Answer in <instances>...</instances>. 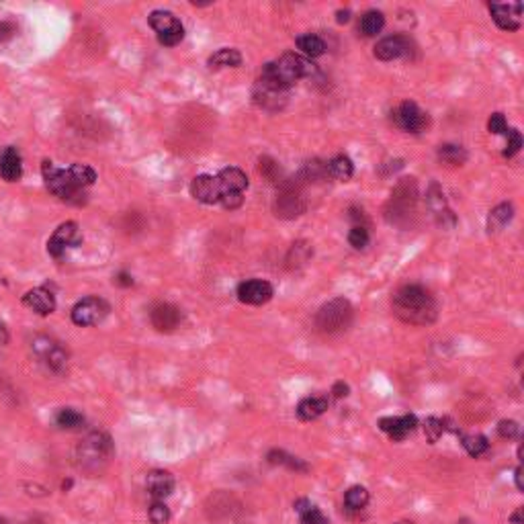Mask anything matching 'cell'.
I'll return each instance as SVG.
<instances>
[{"instance_id": "bcb514c9", "label": "cell", "mask_w": 524, "mask_h": 524, "mask_svg": "<svg viewBox=\"0 0 524 524\" xmlns=\"http://www.w3.org/2000/svg\"><path fill=\"white\" fill-rule=\"evenodd\" d=\"M117 282H119V285H123V287H129V285H131L133 281H131V277H129V275L121 273V275L117 277Z\"/></svg>"}, {"instance_id": "7dc6e473", "label": "cell", "mask_w": 524, "mask_h": 524, "mask_svg": "<svg viewBox=\"0 0 524 524\" xmlns=\"http://www.w3.org/2000/svg\"><path fill=\"white\" fill-rule=\"evenodd\" d=\"M514 524H523V508H518L514 514H512V518H510Z\"/></svg>"}, {"instance_id": "484cf974", "label": "cell", "mask_w": 524, "mask_h": 524, "mask_svg": "<svg viewBox=\"0 0 524 524\" xmlns=\"http://www.w3.org/2000/svg\"><path fill=\"white\" fill-rule=\"evenodd\" d=\"M297 49L303 54V58H320L326 52V43L322 37L314 35V33H305L297 37Z\"/></svg>"}, {"instance_id": "7a4b0ae2", "label": "cell", "mask_w": 524, "mask_h": 524, "mask_svg": "<svg viewBox=\"0 0 524 524\" xmlns=\"http://www.w3.org/2000/svg\"><path fill=\"white\" fill-rule=\"evenodd\" d=\"M311 72H314V64L307 58H303L299 54H282L279 60L268 61L262 66L258 81L289 90L299 78L309 76Z\"/></svg>"}, {"instance_id": "c3c4849f", "label": "cell", "mask_w": 524, "mask_h": 524, "mask_svg": "<svg viewBox=\"0 0 524 524\" xmlns=\"http://www.w3.org/2000/svg\"><path fill=\"white\" fill-rule=\"evenodd\" d=\"M6 338H8V336H6V330H4V328L0 326V344L6 343Z\"/></svg>"}, {"instance_id": "1f68e13d", "label": "cell", "mask_w": 524, "mask_h": 524, "mask_svg": "<svg viewBox=\"0 0 524 524\" xmlns=\"http://www.w3.org/2000/svg\"><path fill=\"white\" fill-rule=\"evenodd\" d=\"M512 215H514V207L510 205V203H502V205H498L492 213H489V232L494 230H500V227H504L506 223L512 220Z\"/></svg>"}, {"instance_id": "4316f807", "label": "cell", "mask_w": 524, "mask_h": 524, "mask_svg": "<svg viewBox=\"0 0 524 524\" xmlns=\"http://www.w3.org/2000/svg\"><path fill=\"white\" fill-rule=\"evenodd\" d=\"M326 172H330V177L338 179V181H348L355 172V166H352V160L344 154H338L334 156L332 160L328 162L326 166Z\"/></svg>"}, {"instance_id": "8992f818", "label": "cell", "mask_w": 524, "mask_h": 524, "mask_svg": "<svg viewBox=\"0 0 524 524\" xmlns=\"http://www.w3.org/2000/svg\"><path fill=\"white\" fill-rule=\"evenodd\" d=\"M109 314V303L101 297H84L72 307V322L76 326H95L101 323Z\"/></svg>"}, {"instance_id": "d4e9b609", "label": "cell", "mask_w": 524, "mask_h": 524, "mask_svg": "<svg viewBox=\"0 0 524 524\" xmlns=\"http://www.w3.org/2000/svg\"><path fill=\"white\" fill-rule=\"evenodd\" d=\"M242 64V54L238 49H232V47H223L218 49L211 58H209V68L213 70H220V68H236Z\"/></svg>"}, {"instance_id": "2e32d148", "label": "cell", "mask_w": 524, "mask_h": 524, "mask_svg": "<svg viewBox=\"0 0 524 524\" xmlns=\"http://www.w3.org/2000/svg\"><path fill=\"white\" fill-rule=\"evenodd\" d=\"M489 11L494 15V20L500 29L504 31H516L520 27V15H523V4H489Z\"/></svg>"}, {"instance_id": "6da1fadb", "label": "cell", "mask_w": 524, "mask_h": 524, "mask_svg": "<svg viewBox=\"0 0 524 524\" xmlns=\"http://www.w3.org/2000/svg\"><path fill=\"white\" fill-rule=\"evenodd\" d=\"M391 307L402 322L414 326H428L439 316V305L422 285H405L398 289L391 299Z\"/></svg>"}, {"instance_id": "d590c367", "label": "cell", "mask_w": 524, "mask_h": 524, "mask_svg": "<svg viewBox=\"0 0 524 524\" xmlns=\"http://www.w3.org/2000/svg\"><path fill=\"white\" fill-rule=\"evenodd\" d=\"M444 424H446V420H443V418H428L426 420L424 430H426V436H428L430 443H436L444 432L448 430V426H444Z\"/></svg>"}, {"instance_id": "f6af8a7d", "label": "cell", "mask_w": 524, "mask_h": 524, "mask_svg": "<svg viewBox=\"0 0 524 524\" xmlns=\"http://www.w3.org/2000/svg\"><path fill=\"white\" fill-rule=\"evenodd\" d=\"M348 19H350V11H348V8L336 13V20H338V23H348Z\"/></svg>"}, {"instance_id": "7402d4cb", "label": "cell", "mask_w": 524, "mask_h": 524, "mask_svg": "<svg viewBox=\"0 0 524 524\" xmlns=\"http://www.w3.org/2000/svg\"><path fill=\"white\" fill-rule=\"evenodd\" d=\"M328 398H322V395H314V398H305L299 402L297 405V416L299 420H305V422H311L316 418H320L323 412L328 410Z\"/></svg>"}, {"instance_id": "83f0119b", "label": "cell", "mask_w": 524, "mask_h": 524, "mask_svg": "<svg viewBox=\"0 0 524 524\" xmlns=\"http://www.w3.org/2000/svg\"><path fill=\"white\" fill-rule=\"evenodd\" d=\"M369 504V492L363 485H352L346 494H344V506L350 512H361Z\"/></svg>"}, {"instance_id": "4dcf8cb0", "label": "cell", "mask_w": 524, "mask_h": 524, "mask_svg": "<svg viewBox=\"0 0 524 524\" xmlns=\"http://www.w3.org/2000/svg\"><path fill=\"white\" fill-rule=\"evenodd\" d=\"M56 424L64 428V430H76V428H81L82 424H84V416H82L81 412H76V410H72V407H64L58 412V416H56Z\"/></svg>"}, {"instance_id": "d6a6232c", "label": "cell", "mask_w": 524, "mask_h": 524, "mask_svg": "<svg viewBox=\"0 0 524 524\" xmlns=\"http://www.w3.org/2000/svg\"><path fill=\"white\" fill-rule=\"evenodd\" d=\"M268 463L289 467L291 471H307V465L303 463V461H299L297 457L287 455L285 451H270V453H268Z\"/></svg>"}, {"instance_id": "f35d334b", "label": "cell", "mask_w": 524, "mask_h": 524, "mask_svg": "<svg viewBox=\"0 0 524 524\" xmlns=\"http://www.w3.org/2000/svg\"><path fill=\"white\" fill-rule=\"evenodd\" d=\"M506 133H508V145H506L504 156L506 158H512V156L518 154V150L523 148V136H520V131H516V129H510V131H506Z\"/></svg>"}, {"instance_id": "7bdbcfd3", "label": "cell", "mask_w": 524, "mask_h": 524, "mask_svg": "<svg viewBox=\"0 0 524 524\" xmlns=\"http://www.w3.org/2000/svg\"><path fill=\"white\" fill-rule=\"evenodd\" d=\"M332 393H334V398H338V400H340V398H346V395H348V385L344 383V381H338V383L332 387Z\"/></svg>"}, {"instance_id": "ba28073f", "label": "cell", "mask_w": 524, "mask_h": 524, "mask_svg": "<svg viewBox=\"0 0 524 524\" xmlns=\"http://www.w3.org/2000/svg\"><path fill=\"white\" fill-rule=\"evenodd\" d=\"M81 242L82 238L81 232H78V225L74 222L61 223L60 227L54 232V236L49 238V242H47V252H49L54 258H60L68 248L78 246Z\"/></svg>"}, {"instance_id": "ee69618b", "label": "cell", "mask_w": 524, "mask_h": 524, "mask_svg": "<svg viewBox=\"0 0 524 524\" xmlns=\"http://www.w3.org/2000/svg\"><path fill=\"white\" fill-rule=\"evenodd\" d=\"M514 477H516V487L524 492V482H523V467H518L516 471H514Z\"/></svg>"}, {"instance_id": "b9f144b4", "label": "cell", "mask_w": 524, "mask_h": 524, "mask_svg": "<svg viewBox=\"0 0 524 524\" xmlns=\"http://www.w3.org/2000/svg\"><path fill=\"white\" fill-rule=\"evenodd\" d=\"M242 193H223L222 199H220V203H222L225 209H238L242 205Z\"/></svg>"}, {"instance_id": "30bf717a", "label": "cell", "mask_w": 524, "mask_h": 524, "mask_svg": "<svg viewBox=\"0 0 524 524\" xmlns=\"http://www.w3.org/2000/svg\"><path fill=\"white\" fill-rule=\"evenodd\" d=\"M412 47L414 43L410 41V37L405 35H389L381 40L375 45V58L383 61L398 60V58H405L412 54Z\"/></svg>"}, {"instance_id": "60d3db41", "label": "cell", "mask_w": 524, "mask_h": 524, "mask_svg": "<svg viewBox=\"0 0 524 524\" xmlns=\"http://www.w3.org/2000/svg\"><path fill=\"white\" fill-rule=\"evenodd\" d=\"M487 129H489V133H496V136L506 133V131H508V125H506L504 115H502V113H494V115L489 117V121H487Z\"/></svg>"}, {"instance_id": "3957f363", "label": "cell", "mask_w": 524, "mask_h": 524, "mask_svg": "<svg viewBox=\"0 0 524 524\" xmlns=\"http://www.w3.org/2000/svg\"><path fill=\"white\" fill-rule=\"evenodd\" d=\"M113 457V443L105 432H90L76 448V463L86 473H101Z\"/></svg>"}, {"instance_id": "cb8c5ba5", "label": "cell", "mask_w": 524, "mask_h": 524, "mask_svg": "<svg viewBox=\"0 0 524 524\" xmlns=\"http://www.w3.org/2000/svg\"><path fill=\"white\" fill-rule=\"evenodd\" d=\"M295 512L299 514V520L302 524H330L328 516L323 514L320 508L311 504L309 500H297L295 502Z\"/></svg>"}, {"instance_id": "e575fe53", "label": "cell", "mask_w": 524, "mask_h": 524, "mask_svg": "<svg viewBox=\"0 0 524 524\" xmlns=\"http://www.w3.org/2000/svg\"><path fill=\"white\" fill-rule=\"evenodd\" d=\"M70 172H72L74 181H76V184L81 189H86V186L95 184V181H97V172L90 166H86V164H72L70 166Z\"/></svg>"}, {"instance_id": "8fae6325", "label": "cell", "mask_w": 524, "mask_h": 524, "mask_svg": "<svg viewBox=\"0 0 524 524\" xmlns=\"http://www.w3.org/2000/svg\"><path fill=\"white\" fill-rule=\"evenodd\" d=\"M395 121L405 131L418 133V131H422L424 127H426L428 115L414 101H403L398 107V111H395Z\"/></svg>"}, {"instance_id": "d6986e66", "label": "cell", "mask_w": 524, "mask_h": 524, "mask_svg": "<svg viewBox=\"0 0 524 524\" xmlns=\"http://www.w3.org/2000/svg\"><path fill=\"white\" fill-rule=\"evenodd\" d=\"M145 487H148V494L154 498V500H164L172 494L174 489V477L168 473V471H152L145 480Z\"/></svg>"}, {"instance_id": "277c9868", "label": "cell", "mask_w": 524, "mask_h": 524, "mask_svg": "<svg viewBox=\"0 0 524 524\" xmlns=\"http://www.w3.org/2000/svg\"><path fill=\"white\" fill-rule=\"evenodd\" d=\"M352 322V305L344 297H336L332 302L323 303L316 316V326L323 334L343 332Z\"/></svg>"}, {"instance_id": "f546056e", "label": "cell", "mask_w": 524, "mask_h": 524, "mask_svg": "<svg viewBox=\"0 0 524 524\" xmlns=\"http://www.w3.org/2000/svg\"><path fill=\"white\" fill-rule=\"evenodd\" d=\"M461 443H463L465 451L475 459L489 451V443L484 434H461Z\"/></svg>"}, {"instance_id": "7c38bea8", "label": "cell", "mask_w": 524, "mask_h": 524, "mask_svg": "<svg viewBox=\"0 0 524 524\" xmlns=\"http://www.w3.org/2000/svg\"><path fill=\"white\" fill-rule=\"evenodd\" d=\"M273 285L268 281H261V279H252V281L240 282L238 287V299L246 305H262V303L273 299Z\"/></svg>"}, {"instance_id": "f1b7e54d", "label": "cell", "mask_w": 524, "mask_h": 524, "mask_svg": "<svg viewBox=\"0 0 524 524\" xmlns=\"http://www.w3.org/2000/svg\"><path fill=\"white\" fill-rule=\"evenodd\" d=\"M383 25H385L383 13H379V11H367L363 17H361L359 29H361V33L367 35V37H375L377 33H381Z\"/></svg>"}, {"instance_id": "836d02e7", "label": "cell", "mask_w": 524, "mask_h": 524, "mask_svg": "<svg viewBox=\"0 0 524 524\" xmlns=\"http://www.w3.org/2000/svg\"><path fill=\"white\" fill-rule=\"evenodd\" d=\"M439 158L444 164H463L467 160V152H465L461 145H455V143H444L439 148Z\"/></svg>"}, {"instance_id": "44dd1931", "label": "cell", "mask_w": 524, "mask_h": 524, "mask_svg": "<svg viewBox=\"0 0 524 524\" xmlns=\"http://www.w3.org/2000/svg\"><path fill=\"white\" fill-rule=\"evenodd\" d=\"M218 182L222 186V195L223 193H244L248 189V177L240 168H234V166L223 168L218 174Z\"/></svg>"}, {"instance_id": "816d5d0a", "label": "cell", "mask_w": 524, "mask_h": 524, "mask_svg": "<svg viewBox=\"0 0 524 524\" xmlns=\"http://www.w3.org/2000/svg\"><path fill=\"white\" fill-rule=\"evenodd\" d=\"M29 524H40V523H29Z\"/></svg>"}, {"instance_id": "f907efd6", "label": "cell", "mask_w": 524, "mask_h": 524, "mask_svg": "<svg viewBox=\"0 0 524 524\" xmlns=\"http://www.w3.org/2000/svg\"><path fill=\"white\" fill-rule=\"evenodd\" d=\"M400 524H412V523H400Z\"/></svg>"}, {"instance_id": "ac0fdd59", "label": "cell", "mask_w": 524, "mask_h": 524, "mask_svg": "<svg viewBox=\"0 0 524 524\" xmlns=\"http://www.w3.org/2000/svg\"><path fill=\"white\" fill-rule=\"evenodd\" d=\"M416 426H418V420L412 414H405L400 418H381L379 420V428L387 432L393 441H403L407 434L414 432Z\"/></svg>"}, {"instance_id": "ab89813d", "label": "cell", "mask_w": 524, "mask_h": 524, "mask_svg": "<svg viewBox=\"0 0 524 524\" xmlns=\"http://www.w3.org/2000/svg\"><path fill=\"white\" fill-rule=\"evenodd\" d=\"M518 432H520V426L514 422V420H502V422L498 424V434L502 436V439H516L518 436Z\"/></svg>"}, {"instance_id": "4fadbf2b", "label": "cell", "mask_w": 524, "mask_h": 524, "mask_svg": "<svg viewBox=\"0 0 524 524\" xmlns=\"http://www.w3.org/2000/svg\"><path fill=\"white\" fill-rule=\"evenodd\" d=\"M191 195L197 201L207 203V205L220 203V199H222V186L218 182V177H209V174L195 177L193 182H191Z\"/></svg>"}, {"instance_id": "603a6c76", "label": "cell", "mask_w": 524, "mask_h": 524, "mask_svg": "<svg viewBox=\"0 0 524 524\" xmlns=\"http://www.w3.org/2000/svg\"><path fill=\"white\" fill-rule=\"evenodd\" d=\"M148 23H150V27L158 33V37H160V35H166V33H170V31H179V29H182L181 20L177 19L170 11H154V13L148 17Z\"/></svg>"}, {"instance_id": "e0dca14e", "label": "cell", "mask_w": 524, "mask_h": 524, "mask_svg": "<svg viewBox=\"0 0 524 524\" xmlns=\"http://www.w3.org/2000/svg\"><path fill=\"white\" fill-rule=\"evenodd\" d=\"M23 303L29 309H33L35 314H40V316H49L56 309V297H54V293L47 291V289H43V287L27 291L25 297H23Z\"/></svg>"}, {"instance_id": "9a60e30c", "label": "cell", "mask_w": 524, "mask_h": 524, "mask_svg": "<svg viewBox=\"0 0 524 524\" xmlns=\"http://www.w3.org/2000/svg\"><path fill=\"white\" fill-rule=\"evenodd\" d=\"M240 504L236 502V498L227 496V494H215L207 500V506H205V512L211 520H218V523H223V520H230L234 518V514L238 512Z\"/></svg>"}, {"instance_id": "74e56055", "label": "cell", "mask_w": 524, "mask_h": 524, "mask_svg": "<svg viewBox=\"0 0 524 524\" xmlns=\"http://www.w3.org/2000/svg\"><path fill=\"white\" fill-rule=\"evenodd\" d=\"M150 520H152V524H166L170 520V510L166 508L164 502L156 500L150 506Z\"/></svg>"}, {"instance_id": "8d00e7d4", "label": "cell", "mask_w": 524, "mask_h": 524, "mask_svg": "<svg viewBox=\"0 0 524 524\" xmlns=\"http://www.w3.org/2000/svg\"><path fill=\"white\" fill-rule=\"evenodd\" d=\"M348 244L357 250L364 248L369 244V230L364 225H355L350 232H348Z\"/></svg>"}, {"instance_id": "5b68a950", "label": "cell", "mask_w": 524, "mask_h": 524, "mask_svg": "<svg viewBox=\"0 0 524 524\" xmlns=\"http://www.w3.org/2000/svg\"><path fill=\"white\" fill-rule=\"evenodd\" d=\"M41 172H43V179H45V184H47V189L56 195V197H60L61 201H76L81 203L82 191L76 181H74V177H72V172H70V168H66V170H61V168H56L54 166V162L49 160H43L41 164ZM84 197V195H82Z\"/></svg>"}, {"instance_id": "ffe728a7", "label": "cell", "mask_w": 524, "mask_h": 524, "mask_svg": "<svg viewBox=\"0 0 524 524\" xmlns=\"http://www.w3.org/2000/svg\"><path fill=\"white\" fill-rule=\"evenodd\" d=\"M0 177L6 182H17L23 177V160L17 148H6L0 154Z\"/></svg>"}, {"instance_id": "52a82bcc", "label": "cell", "mask_w": 524, "mask_h": 524, "mask_svg": "<svg viewBox=\"0 0 524 524\" xmlns=\"http://www.w3.org/2000/svg\"><path fill=\"white\" fill-rule=\"evenodd\" d=\"M33 350L35 355L40 357L43 364L54 371V373H64L66 367H68V355L64 352L60 344H56L54 340H49L47 336H37L33 340Z\"/></svg>"}, {"instance_id": "9c48e42d", "label": "cell", "mask_w": 524, "mask_h": 524, "mask_svg": "<svg viewBox=\"0 0 524 524\" xmlns=\"http://www.w3.org/2000/svg\"><path fill=\"white\" fill-rule=\"evenodd\" d=\"M252 97H254V102L258 107H262V109H266V111H279V109L285 107V102H287L289 90L287 88H279L275 84H268V82L258 81L256 86H254Z\"/></svg>"}, {"instance_id": "5bb4252c", "label": "cell", "mask_w": 524, "mask_h": 524, "mask_svg": "<svg viewBox=\"0 0 524 524\" xmlns=\"http://www.w3.org/2000/svg\"><path fill=\"white\" fill-rule=\"evenodd\" d=\"M150 320L152 326L158 330V332H174L182 322V311L177 305H170V303H160L152 309L150 314Z\"/></svg>"}, {"instance_id": "681fc988", "label": "cell", "mask_w": 524, "mask_h": 524, "mask_svg": "<svg viewBox=\"0 0 524 524\" xmlns=\"http://www.w3.org/2000/svg\"><path fill=\"white\" fill-rule=\"evenodd\" d=\"M459 524H471V523H459Z\"/></svg>"}]
</instances>
